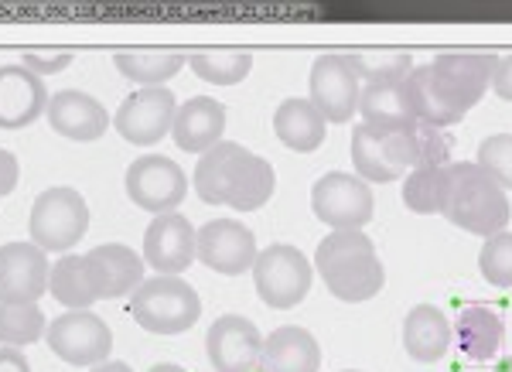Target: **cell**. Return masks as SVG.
<instances>
[{
  "label": "cell",
  "instance_id": "obj_1",
  "mask_svg": "<svg viewBox=\"0 0 512 372\" xmlns=\"http://www.w3.org/2000/svg\"><path fill=\"white\" fill-rule=\"evenodd\" d=\"M315 274L345 304H366L386 287V267L366 229H332L315 250Z\"/></svg>",
  "mask_w": 512,
  "mask_h": 372
},
{
  "label": "cell",
  "instance_id": "obj_2",
  "mask_svg": "<svg viewBox=\"0 0 512 372\" xmlns=\"http://www.w3.org/2000/svg\"><path fill=\"white\" fill-rule=\"evenodd\" d=\"M441 216L448 219L454 229H465V233H472V236L492 239L495 233H502V229L509 226V216H512L509 192L495 185L475 161H458V164H451L448 198H444Z\"/></svg>",
  "mask_w": 512,
  "mask_h": 372
},
{
  "label": "cell",
  "instance_id": "obj_3",
  "mask_svg": "<svg viewBox=\"0 0 512 372\" xmlns=\"http://www.w3.org/2000/svg\"><path fill=\"white\" fill-rule=\"evenodd\" d=\"M130 318L144 332L175 338L202 318V297L192 284H185V277L154 274L130 294Z\"/></svg>",
  "mask_w": 512,
  "mask_h": 372
},
{
  "label": "cell",
  "instance_id": "obj_4",
  "mask_svg": "<svg viewBox=\"0 0 512 372\" xmlns=\"http://www.w3.org/2000/svg\"><path fill=\"white\" fill-rule=\"evenodd\" d=\"M250 274L256 297L270 311H291L308 297L311 284H315V263L291 243H270L256 256Z\"/></svg>",
  "mask_w": 512,
  "mask_h": 372
},
{
  "label": "cell",
  "instance_id": "obj_5",
  "mask_svg": "<svg viewBox=\"0 0 512 372\" xmlns=\"http://www.w3.org/2000/svg\"><path fill=\"white\" fill-rule=\"evenodd\" d=\"M31 243L45 253H69L89 233V205L76 188L55 185L45 188L31 205Z\"/></svg>",
  "mask_w": 512,
  "mask_h": 372
},
{
  "label": "cell",
  "instance_id": "obj_6",
  "mask_svg": "<svg viewBox=\"0 0 512 372\" xmlns=\"http://www.w3.org/2000/svg\"><path fill=\"white\" fill-rule=\"evenodd\" d=\"M311 212L328 229H366L376 216L373 185L355 171H328L311 185Z\"/></svg>",
  "mask_w": 512,
  "mask_h": 372
},
{
  "label": "cell",
  "instance_id": "obj_7",
  "mask_svg": "<svg viewBox=\"0 0 512 372\" xmlns=\"http://www.w3.org/2000/svg\"><path fill=\"white\" fill-rule=\"evenodd\" d=\"M127 198L137 209L151 212V216H168L178 212V205L188 195V178L178 161L164 154H140L123 175Z\"/></svg>",
  "mask_w": 512,
  "mask_h": 372
},
{
  "label": "cell",
  "instance_id": "obj_8",
  "mask_svg": "<svg viewBox=\"0 0 512 372\" xmlns=\"http://www.w3.org/2000/svg\"><path fill=\"white\" fill-rule=\"evenodd\" d=\"M45 342L65 366H99L113 352V332L96 311H62L48 321Z\"/></svg>",
  "mask_w": 512,
  "mask_h": 372
},
{
  "label": "cell",
  "instance_id": "obj_9",
  "mask_svg": "<svg viewBox=\"0 0 512 372\" xmlns=\"http://www.w3.org/2000/svg\"><path fill=\"white\" fill-rule=\"evenodd\" d=\"M495 65H499L495 52H441L427 69H431L437 89L451 99V106L468 113L482 103L485 93H492Z\"/></svg>",
  "mask_w": 512,
  "mask_h": 372
},
{
  "label": "cell",
  "instance_id": "obj_10",
  "mask_svg": "<svg viewBox=\"0 0 512 372\" xmlns=\"http://www.w3.org/2000/svg\"><path fill=\"white\" fill-rule=\"evenodd\" d=\"M178 117V99L171 89H137L113 113L117 134L134 147H154L171 134Z\"/></svg>",
  "mask_w": 512,
  "mask_h": 372
},
{
  "label": "cell",
  "instance_id": "obj_11",
  "mask_svg": "<svg viewBox=\"0 0 512 372\" xmlns=\"http://www.w3.org/2000/svg\"><path fill=\"white\" fill-rule=\"evenodd\" d=\"M308 99L318 106V113L328 123H349L359 113L362 82L352 72L345 52L318 55L308 76Z\"/></svg>",
  "mask_w": 512,
  "mask_h": 372
},
{
  "label": "cell",
  "instance_id": "obj_12",
  "mask_svg": "<svg viewBox=\"0 0 512 372\" xmlns=\"http://www.w3.org/2000/svg\"><path fill=\"white\" fill-rule=\"evenodd\" d=\"M198 260V229L181 212L154 216L144 229V263L161 277H181Z\"/></svg>",
  "mask_w": 512,
  "mask_h": 372
},
{
  "label": "cell",
  "instance_id": "obj_13",
  "mask_svg": "<svg viewBox=\"0 0 512 372\" xmlns=\"http://www.w3.org/2000/svg\"><path fill=\"white\" fill-rule=\"evenodd\" d=\"M256 256V236L239 219H212L198 226V263L222 277H239L253 270Z\"/></svg>",
  "mask_w": 512,
  "mask_h": 372
},
{
  "label": "cell",
  "instance_id": "obj_14",
  "mask_svg": "<svg viewBox=\"0 0 512 372\" xmlns=\"http://www.w3.org/2000/svg\"><path fill=\"white\" fill-rule=\"evenodd\" d=\"M205 355L216 372H260L263 335L243 314H222L205 335Z\"/></svg>",
  "mask_w": 512,
  "mask_h": 372
},
{
  "label": "cell",
  "instance_id": "obj_15",
  "mask_svg": "<svg viewBox=\"0 0 512 372\" xmlns=\"http://www.w3.org/2000/svg\"><path fill=\"white\" fill-rule=\"evenodd\" d=\"M48 253L35 243H4L0 246V301L38 304L48 294Z\"/></svg>",
  "mask_w": 512,
  "mask_h": 372
},
{
  "label": "cell",
  "instance_id": "obj_16",
  "mask_svg": "<svg viewBox=\"0 0 512 372\" xmlns=\"http://www.w3.org/2000/svg\"><path fill=\"white\" fill-rule=\"evenodd\" d=\"M45 79L28 72L21 62L0 65V130H24L48 110Z\"/></svg>",
  "mask_w": 512,
  "mask_h": 372
},
{
  "label": "cell",
  "instance_id": "obj_17",
  "mask_svg": "<svg viewBox=\"0 0 512 372\" xmlns=\"http://www.w3.org/2000/svg\"><path fill=\"white\" fill-rule=\"evenodd\" d=\"M48 127L65 140H99L106 130L113 127V117L106 113V106L96 96L82 93V89H59L48 99Z\"/></svg>",
  "mask_w": 512,
  "mask_h": 372
},
{
  "label": "cell",
  "instance_id": "obj_18",
  "mask_svg": "<svg viewBox=\"0 0 512 372\" xmlns=\"http://www.w3.org/2000/svg\"><path fill=\"white\" fill-rule=\"evenodd\" d=\"M86 267L93 277L99 301H117L134 294L144 284V256L123 243H99L86 253Z\"/></svg>",
  "mask_w": 512,
  "mask_h": 372
},
{
  "label": "cell",
  "instance_id": "obj_19",
  "mask_svg": "<svg viewBox=\"0 0 512 372\" xmlns=\"http://www.w3.org/2000/svg\"><path fill=\"white\" fill-rule=\"evenodd\" d=\"M222 134H226V106H222L219 99L192 96L178 106L171 137H175V144L181 151L202 157L216 144H222Z\"/></svg>",
  "mask_w": 512,
  "mask_h": 372
},
{
  "label": "cell",
  "instance_id": "obj_20",
  "mask_svg": "<svg viewBox=\"0 0 512 372\" xmlns=\"http://www.w3.org/2000/svg\"><path fill=\"white\" fill-rule=\"evenodd\" d=\"M454 342V325L437 304H417L403 318V349L420 366H434L448 355Z\"/></svg>",
  "mask_w": 512,
  "mask_h": 372
},
{
  "label": "cell",
  "instance_id": "obj_21",
  "mask_svg": "<svg viewBox=\"0 0 512 372\" xmlns=\"http://www.w3.org/2000/svg\"><path fill=\"white\" fill-rule=\"evenodd\" d=\"M383 140V151L390 157L396 171H417V168H444L448 161V134L431 127V123H414L403 134L379 137Z\"/></svg>",
  "mask_w": 512,
  "mask_h": 372
},
{
  "label": "cell",
  "instance_id": "obj_22",
  "mask_svg": "<svg viewBox=\"0 0 512 372\" xmlns=\"http://www.w3.org/2000/svg\"><path fill=\"white\" fill-rule=\"evenodd\" d=\"M321 345L301 325H280L263 338L260 372H318Z\"/></svg>",
  "mask_w": 512,
  "mask_h": 372
},
{
  "label": "cell",
  "instance_id": "obj_23",
  "mask_svg": "<svg viewBox=\"0 0 512 372\" xmlns=\"http://www.w3.org/2000/svg\"><path fill=\"white\" fill-rule=\"evenodd\" d=\"M274 134L287 151L315 154L328 137V120L308 96H291L274 110Z\"/></svg>",
  "mask_w": 512,
  "mask_h": 372
},
{
  "label": "cell",
  "instance_id": "obj_24",
  "mask_svg": "<svg viewBox=\"0 0 512 372\" xmlns=\"http://www.w3.org/2000/svg\"><path fill=\"white\" fill-rule=\"evenodd\" d=\"M359 117L376 137L403 134L417 123L403 82H386V86H362Z\"/></svg>",
  "mask_w": 512,
  "mask_h": 372
},
{
  "label": "cell",
  "instance_id": "obj_25",
  "mask_svg": "<svg viewBox=\"0 0 512 372\" xmlns=\"http://www.w3.org/2000/svg\"><path fill=\"white\" fill-rule=\"evenodd\" d=\"M454 338H458V349L472 362H492L499 355L502 338H506L502 314L489 304H468V308L458 311Z\"/></svg>",
  "mask_w": 512,
  "mask_h": 372
},
{
  "label": "cell",
  "instance_id": "obj_26",
  "mask_svg": "<svg viewBox=\"0 0 512 372\" xmlns=\"http://www.w3.org/2000/svg\"><path fill=\"white\" fill-rule=\"evenodd\" d=\"M250 147L236 144V140H222V144L212 147L209 154L198 157L195 171H192V185H195V195L209 205H226V195H229V185H233L239 164L246 161Z\"/></svg>",
  "mask_w": 512,
  "mask_h": 372
},
{
  "label": "cell",
  "instance_id": "obj_27",
  "mask_svg": "<svg viewBox=\"0 0 512 372\" xmlns=\"http://www.w3.org/2000/svg\"><path fill=\"white\" fill-rule=\"evenodd\" d=\"M113 65L120 69L123 79L137 82L140 89H158L185 69L188 55L171 52V48H130V52L113 55Z\"/></svg>",
  "mask_w": 512,
  "mask_h": 372
},
{
  "label": "cell",
  "instance_id": "obj_28",
  "mask_svg": "<svg viewBox=\"0 0 512 372\" xmlns=\"http://www.w3.org/2000/svg\"><path fill=\"white\" fill-rule=\"evenodd\" d=\"M403 89H407L410 110H414V117L420 123H431V127L444 130V127H454V123L465 120V113H461L458 106H451V99L437 89V82L427 65H414V72H410L407 82H403Z\"/></svg>",
  "mask_w": 512,
  "mask_h": 372
},
{
  "label": "cell",
  "instance_id": "obj_29",
  "mask_svg": "<svg viewBox=\"0 0 512 372\" xmlns=\"http://www.w3.org/2000/svg\"><path fill=\"white\" fill-rule=\"evenodd\" d=\"M277 192V175H274V164L260 154H246V161L239 164L233 185H229L226 205L236 212H256L274 198Z\"/></svg>",
  "mask_w": 512,
  "mask_h": 372
},
{
  "label": "cell",
  "instance_id": "obj_30",
  "mask_svg": "<svg viewBox=\"0 0 512 372\" xmlns=\"http://www.w3.org/2000/svg\"><path fill=\"white\" fill-rule=\"evenodd\" d=\"M48 294L62 304L65 311H89L99 301L93 277L86 267V253L82 256H59L52 263V274H48Z\"/></svg>",
  "mask_w": 512,
  "mask_h": 372
},
{
  "label": "cell",
  "instance_id": "obj_31",
  "mask_svg": "<svg viewBox=\"0 0 512 372\" xmlns=\"http://www.w3.org/2000/svg\"><path fill=\"white\" fill-rule=\"evenodd\" d=\"M188 69L212 86H236L250 76L253 55L246 48H198L188 52Z\"/></svg>",
  "mask_w": 512,
  "mask_h": 372
},
{
  "label": "cell",
  "instance_id": "obj_32",
  "mask_svg": "<svg viewBox=\"0 0 512 372\" xmlns=\"http://www.w3.org/2000/svg\"><path fill=\"white\" fill-rule=\"evenodd\" d=\"M352 72L359 76L362 86H386V82H407L414 72V55L396 52V48H359V52H345Z\"/></svg>",
  "mask_w": 512,
  "mask_h": 372
},
{
  "label": "cell",
  "instance_id": "obj_33",
  "mask_svg": "<svg viewBox=\"0 0 512 372\" xmlns=\"http://www.w3.org/2000/svg\"><path fill=\"white\" fill-rule=\"evenodd\" d=\"M352 171L359 175L366 185H393L403 178V171H396L390 164V157L383 151V140H379L366 123H355L352 127Z\"/></svg>",
  "mask_w": 512,
  "mask_h": 372
},
{
  "label": "cell",
  "instance_id": "obj_34",
  "mask_svg": "<svg viewBox=\"0 0 512 372\" xmlns=\"http://www.w3.org/2000/svg\"><path fill=\"white\" fill-rule=\"evenodd\" d=\"M448 178H451V164L407 171V178H403V205L414 216H441L444 198H448Z\"/></svg>",
  "mask_w": 512,
  "mask_h": 372
},
{
  "label": "cell",
  "instance_id": "obj_35",
  "mask_svg": "<svg viewBox=\"0 0 512 372\" xmlns=\"http://www.w3.org/2000/svg\"><path fill=\"white\" fill-rule=\"evenodd\" d=\"M48 332V321L38 304H14L0 301V342L11 349H28L41 342Z\"/></svg>",
  "mask_w": 512,
  "mask_h": 372
},
{
  "label": "cell",
  "instance_id": "obj_36",
  "mask_svg": "<svg viewBox=\"0 0 512 372\" xmlns=\"http://www.w3.org/2000/svg\"><path fill=\"white\" fill-rule=\"evenodd\" d=\"M478 274L485 277V284L502 287L509 291L512 287V233L502 229L492 239H485L482 250H478Z\"/></svg>",
  "mask_w": 512,
  "mask_h": 372
},
{
  "label": "cell",
  "instance_id": "obj_37",
  "mask_svg": "<svg viewBox=\"0 0 512 372\" xmlns=\"http://www.w3.org/2000/svg\"><path fill=\"white\" fill-rule=\"evenodd\" d=\"M478 168L489 175L495 185L512 192V134H492L478 144Z\"/></svg>",
  "mask_w": 512,
  "mask_h": 372
},
{
  "label": "cell",
  "instance_id": "obj_38",
  "mask_svg": "<svg viewBox=\"0 0 512 372\" xmlns=\"http://www.w3.org/2000/svg\"><path fill=\"white\" fill-rule=\"evenodd\" d=\"M21 65L28 72H35L38 79L59 76V72H65L72 65V52H24Z\"/></svg>",
  "mask_w": 512,
  "mask_h": 372
},
{
  "label": "cell",
  "instance_id": "obj_39",
  "mask_svg": "<svg viewBox=\"0 0 512 372\" xmlns=\"http://www.w3.org/2000/svg\"><path fill=\"white\" fill-rule=\"evenodd\" d=\"M18 181H21V164H18V157L7 151V147H0V198L11 195L14 188H18Z\"/></svg>",
  "mask_w": 512,
  "mask_h": 372
},
{
  "label": "cell",
  "instance_id": "obj_40",
  "mask_svg": "<svg viewBox=\"0 0 512 372\" xmlns=\"http://www.w3.org/2000/svg\"><path fill=\"white\" fill-rule=\"evenodd\" d=\"M492 93L499 96L502 103H512V55H502L499 65H495Z\"/></svg>",
  "mask_w": 512,
  "mask_h": 372
},
{
  "label": "cell",
  "instance_id": "obj_41",
  "mask_svg": "<svg viewBox=\"0 0 512 372\" xmlns=\"http://www.w3.org/2000/svg\"><path fill=\"white\" fill-rule=\"evenodd\" d=\"M0 372H31V362L24 349H11V345H0Z\"/></svg>",
  "mask_w": 512,
  "mask_h": 372
},
{
  "label": "cell",
  "instance_id": "obj_42",
  "mask_svg": "<svg viewBox=\"0 0 512 372\" xmlns=\"http://www.w3.org/2000/svg\"><path fill=\"white\" fill-rule=\"evenodd\" d=\"M89 372H134L127 366V362H120V359H106V362H99V366H93Z\"/></svg>",
  "mask_w": 512,
  "mask_h": 372
},
{
  "label": "cell",
  "instance_id": "obj_43",
  "mask_svg": "<svg viewBox=\"0 0 512 372\" xmlns=\"http://www.w3.org/2000/svg\"><path fill=\"white\" fill-rule=\"evenodd\" d=\"M147 372H188L185 366H175V362H158V366H151Z\"/></svg>",
  "mask_w": 512,
  "mask_h": 372
},
{
  "label": "cell",
  "instance_id": "obj_44",
  "mask_svg": "<svg viewBox=\"0 0 512 372\" xmlns=\"http://www.w3.org/2000/svg\"><path fill=\"white\" fill-rule=\"evenodd\" d=\"M492 372H512V355H506V359L495 362V369H492Z\"/></svg>",
  "mask_w": 512,
  "mask_h": 372
},
{
  "label": "cell",
  "instance_id": "obj_45",
  "mask_svg": "<svg viewBox=\"0 0 512 372\" xmlns=\"http://www.w3.org/2000/svg\"><path fill=\"white\" fill-rule=\"evenodd\" d=\"M342 372H362V369H342Z\"/></svg>",
  "mask_w": 512,
  "mask_h": 372
}]
</instances>
